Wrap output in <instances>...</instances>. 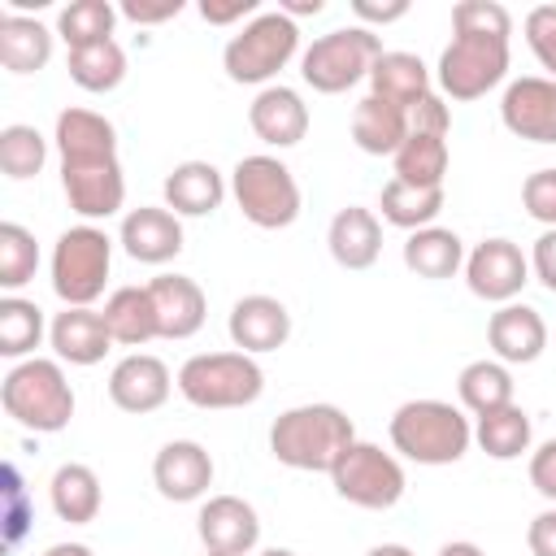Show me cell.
I'll return each instance as SVG.
<instances>
[{
  "instance_id": "cell-5",
  "label": "cell",
  "mask_w": 556,
  "mask_h": 556,
  "mask_svg": "<svg viewBox=\"0 0 556 556\" xmlns=\"http://www.w3.org/2000/svg\"><path fill=\"white\" fill-rule=\"evenodd\" d=\"M300 52V26L278 13V9H261L252 22H243L226 48H222V70L230 83L243 87H274L278 70H287V61Z\"/></svg>"
},
{
  "instance_id": "cell-21",
  "label": "cell",
  "mask_w": 556,
  "mask_h": 556,
  "mask_svg": "<svg viewBox=\"0 0 556 556\" xmlns=\"http://www.w3.org/2000/svg\"><path fill=\"white\" fill-rule=\"evenodd\" d=\"M48 343L56 352L61 365H100L113 348V334L104 326V313L100 308H61L52 321H48Z\"/></svg>"
},
{
  "instance_id": "cell-10",
  "label": "cell",
  "mask_w": 556,
  "mask_h": 556,
  "mask_svg": "<svg viewBox=\"0 0 556 556\" xmlns=\"http://www.w3.org/2000/svg\"><path fill=\"white\" fill-rule=\"evenodd\" d=\"M230 195L256 230H287L300 217V204H304L295 174L269 152H252V156L235 161Z\"/></svg>"
},
{
  "instance_id": "cell-35",
  "label": "cell",
  "mask_w": 556,
  "mask_h": 556,
  "mask_svg": "<svg viewBox=\"0 0 556 556\" xmlns=\"http://www.w3.org/2000/svg\"><path fill=\"white\" fill-rule=\"evenodd\" d=\"M65 70H70V78H74L83 91L109 96V91H117L122 78H126V52H122L117 39L87 43V48H74V52L65 56Z\"/></svg>"
},
{
  "instance_id": "cell-3",
  "label": "cell",
  "mask_w": 556,
  "mask_h": 556,
  "mask_svg": "<svg viewBox=\"0 0 556 556\" xmlns=\"http://www.w3.org/2000/svg\"><path fill=\"white\" fill-rule=\"evenodd\" d=\"M391 447L413 465H456L473 443V421L447 400H404L391 413Z\"/></svg>"
},
{
  "instance_id": "cell-22",
  "label": "cell",
  "mask_w": 556,
  "mask_h": 556,
  "mask_svg": "<svg viewBox=\"0 0 556 556\" xmlns=\"http://www.w3.org/2000/svg\"><path fill=\"white\" fill-rule=\"evenodd\" d=\"M326 248H330L339 269L361 274V269L378 265V256H382V222H378V213L361 208V204L339 208L330 217V226H326Z\"/></svg>"
},
{
  "instance_id": "cell-16",
  "label": "cell",
  "mask_w": 556,
  "mask_h": 556,
  "mask_svg": "<svg viewBox=\"0 0 556 556\" xmlns=\"http://www.w3.org/2000/svg\"><path fill=\"white\" fill-rule=\"evenodd\" d=\"M226 334L235 343V352H248V356H265V352H278L287 339H291V313L278 295H243L235 300L230 317H226Z\"/></svg>"
},
{
  "instance_id": "cell-51",
  "label": "cell",
  "mask_w": 556,
  "mask_h": 556,
  "mask_svg": "<svg viewBox=\"0 0 556 556\" xmlns=\"http://www.w3.org/2000/svg\"><path fill=\"white\" fill-rule=\"evenodd\" d=\"M43 556H96L87 543H52Z\"/></svg>"
},
{
  "instance_id": "cell-27",
  "label": "cell",
  "mask_w": 556,
  "mask_h": 556,
  "mask_svg": "<svg viewBox=\"0 0 556 556\" xmlns=\"http://www.w3.org/2000/svg\"><path fill=\"white\" fill-rule=\"evenodd\" d=\"M52 43H56V30H48L39 17L13 13V9L0 17V61L9 74H39L52 61Z\"/></svg>"
},
{
  "instance_id": "cell-39",
  "label": "cell",
  "mask_w": 556,
  "mask_h": 556,
  "mask_svg": "<svg viewBox=\"0 0 556 556\" xmlns=\"http://www.w3.org/2000/svg\"><path fill=\"white\" fill-rule=\"evenodd\" d=\"M39 269V243L26 226L17 222H0V287L9 295H17Z\"/></svg>"
},
{
  "instance_id": "cell-44",
  "label": "cell",
  "mask_w": 556,
  "mask_h": 556,
  "mask_svg": "<svg viewBox=\"0 0 556 556\" xmlns=\"http://www.w3.org/2000/svg\"><path fill=\"white\" fill-rule=\"evenodd\" d=\"M408 126H413V130H426V135H447V130H452V109H447V100H443L439 91H430V96L408 113Z\"/></svg>"
},
{
  "instance_id": "cell-24",
  "label": "cell",
  "mask_w": 556,
  "mask_h": 556,
  "mask_svg": "<svg viewBox=\"0 0 556 556\" xmlns=\"http://www.w3.org/2000/svg\"><path fill=\"white\" fill-rule=\"evenodd\" d=\"M148 291H152V304H156L161 339H191V334H200V326L208 317V300H204L195 278H187V274H156L148 282Z\"/></svg>"
},
{
  "instance_id": "cell-17",
  "label": "cell",
  "mask_w": 556,
  "mask_h": 556,
  "mask_svg": "<svg viewBox=\"0 0 556 556\" xmlns=\"http://www.w3.org/2000/svg\"><path fill=\"white\" fill-rule=\"evenodd\" d=\"M117 243L139 265H169L182 252V217L165 204H139L122 217Z\"/></svg>"
},
{
  "instance_id": "cell-30",
  "label": "cell",
  "mask_w": 556,
  "mask_h": 556,
  "mask_svg": "<svg viewBox=\"0 0 556 556\" xmlns=\"http://www.w3.org/2000/svg\"><path fill=\"white\" fill-rule=\"evenodd\" d=\"M369 96L378 100H391L400 109H417L426 96H430V70L421 56L413 52H382L378 65L369 70Z\"/></svg>"
},
{
  "instance_id": "cell-50",
  "label": "cell",
  "mask_w": 556,
  "mask_h": 556,
  "mask_svg": "<svg viewBox=\"0 0 556 556\" xmlns=\"http://www.w3.org/2000/svg\"><path fill=\"white\" fill-rule=\"evenodd\" d=\"M439 556H486V552L478 543H469V539H452V543L439 547Z\"/></svg>"
},
{
  "instance_id": "cell-14",
  "label": "cell",
  "mask_w": 556,
  "mask_h": 556,
  "mask_svg": "<svg viewBox=\"0 0 556 556\" xmlns=\"http://www.w3.org/2000/svg\"><path fill=\"white\" fill-rule=\"evenodd\" d=\"M152 486L169 504H195L213 486V456L195 439H169L152 456Z\"/></svg>"
},
{
  "instance_id": "cell-54",
  "label": "cell",
  "mask_w": 556,
  "mask_h": 556,
  "mask_svg": "<svg viewBox=\"0 0 556 556\" xmlns=\"http://www.w3.org/2000/svg\"><path fill=\"white\" fill-rule=\"evenodd\" d=\"M204 556H217V552H204Z\"/></svg>"
},
{
  "instance_id": "cell-38",
  "label": "cell",
  "mask_w": 556,
  "mask_h": 556,
  "mask_svg": "<svg viewBox=\"0 0 556 556\" xmlns=\"http://www.w3.org/2000/svg\"><path fill=\"white\" fill-rule=\"evenodd\" d=\"M43 161H48V139L35 126L13 122V126L0 130V169H4V178L26 182L43 169Z\"/></svg>"
},
{
  "instance_id": "cell-19",
  "label": "cell",
  "mask_w": 556,
  "mask_h": 556,
  "mask_svg": "<svg viewBox=\"0 0 556 556\" xmlns=\"http://www.w3.org/2000/svg\"><path fill=\"white\" fill-rule=\"evenodd\" d=\"M486 343L500 365H534L547 348V321L530 304H500L486 321Z\"/></svg>"
},
{
  "instance_id": "cell-45",
  "label": "cell",
  "mask_w": 556,
  "mask_h": 556,
  "mask_svg": "<svg viewBox=\"0 0 556 556\" xmlns=\"http://www.w3.org/2000/svg\"><path fill=\"white\" fill-rule=\"evenodd\" d=\"M261 13V4L256 0H200V17L208 22V26H235V22H252Z\"/></svg>"
},
{
  "instance_id": "cell-7",
  "label": "cell",
  "mask_w": 556,
  "mask_h": 556,
  "mask_svg": "<svg viewBox=\"0 0 556 556\" xmlns=\"http://www.w3.org/2000/svg\"><path fill=\"white\" fill-rule=\"evenodd\" d=\"M109 269H113V239L100 226L83 222V226H70L56 235L48 274H52V291L65 308H91L104 295Z\"/></svg>"
},
{
  "instance_id": "cell-28",
  "label": "cell",
  "mask_w": 556,
  "mask_h": 556,
  "mask_svg": "<svg viewBox=\"0 0 556 556\" xmlns=\"http://www.w3.org/2000/svg\"><path fill=\"white\" fill-rule=\"evenodd\" d=\"M48 504L61 521L70 526H87L100 517V504H104V491H100V478L91 465L83 460H65L56 465L52 482H48Z\"/></svg>"
},
{
  "instance_id": "cell-20",
  "label": "cell",
  "mask_w": 556,
  "mask_h": 556,
  "mask_svg": "<svg viewBox=\"0 0 556 556\" xmlns=\"http://www.w3.org/2000/svg\"><path fill=\"white\" fill-rule=\"evenodd\" d=\"M248 126L261 143L269 148H295L308 135V104L300 100L295 87H261L256 100L248 104Z\"/></svg>"
},
{
  "instance_id": "cell-11",
  "label": "cell",
  "mask_w": 556,
  "mask_h": 556,
  "mask_svg": "<svg viewBox=\"0 0 556 556\" xmlns=\"http://www.w3.org/2000/svg\"><path fill=\"white\" fill-rule=\"evenodd\" d=\"M330 486L339 500L356 504V508H369V513H382V508H395L408 478H404V465L395 452H382L378 443L369 439H356L330 469Z\"/></svg>"
},
{
  "instance_id": "cell-36",
  "label": "cell",
  "mask_w": 556,
  "mask_h": 556,
  "mask_svg": "<svg viewBox=\"0 0 556 556\" xmlns=\"http://www.w3.org/2000/svg\"><path fill=\"white\" fill-rule=\"evenodd\" d=\"M43 334H48V326H43V308L35 300H26V295L0 300V356L26 361V356H35Z\"/></svg>"
},
{
  "instance_id": "cell-29",
  "label": "cell",
  "mask_w": 556,
  "mask_h": 556,
  "mask_svg": "<svg viewBox=\"0 0 556 556\" xmlns=\"http://www.w3.org/2000/svg\"><path fill=\"white\" fill-rule=\"evenodd\" d=\"M100 313H104V326H109L113 343H122V348H143V343L161 339L156 304H152L148 282H143V287H117V291L104 300Z\"/></svg>"
},
{
  "instance_id": "cell-31",
  "label": "cell",
  "mask_w": 556,
  "mask_h": 556,
  "mask_svg": "<svg viewBox=\"0 0 556 556\" xmlns=\"http://www.w3.org/2000/svg\"><path fill=\"white\" fill-rule=\"evenodd\" d=\"M447 135H426V130H408V139L400 143V152L391 156L400 182L408 187H443L447 178Z\"/></svg>"
},
{
  "instance_id": "cell-42",
  "label": "cell",
  "mask_w": 556,
  "mask_h": 556,
  "mask_svg": "<svg viewBox=\"0 0 556 556\" xmlns=\"http://www.w3.org/2000/svg\"><path fill=\"white\" fill-rule=\"evenodd\" d=\"M530 486L547 504H556V439H547V443H539L530 452Z\"/></svg>"
},
{
  "instance_id": "cell-2",
  "label": "cell",
  "mask_w": 556,
  "mask_h": 556,
  "mask_svg": "<svg viewBox=\"0 0 556 556\" xmlns=\"http://www.w3.org/2000/svg\"><path fill=\"white\" fill-rule=\"evenodd\" d=\"M352 443H356V426L339 404H295L278 413L269 426L274 460L300 473H330Z\"/></svg>"
},
{
  "instance_id": "cell-32",
  "label": "cell",
  "mask_w": 556,
  "mask_h": 556,
  "mask_svg": "<svg viewBox=\"0 0 556 556\" xmlns=\"http://www.w3.org/2000/svg\"><path fill=\"white\" fill-rule=\"evenodd\" d=\"M456 395H460V408L473 413V417H486L495 408L517 404L513 400V374L500 361H469L456 374Z\"/></svg>"
},
{
  "instance_id": "cell-13",
  "label": "cell",
  "mask_w": 556,
  "mask_h": 556,
  "mask_svg": "<svg viewBox=\"0 0 556 556\" xmlns=\"http://www.w3.org/2000/svg\"><path fill=\"white\" fill-rule=\"evenodd\" d=\"M500 122L526 143H556V78L526 74L513 78L500 96Z\"/></svg>"
},
{
  "instance_id": "cell-1",
  "label": "cell",
  "mask_w": 556,
  "mask_h": 556,
  "mask_svg": "<svg viewBox=\"0 0 556 556\" xmlns=\"http://www.w3.org/2000/svg\"><path fill=\"white\" fill-rule=\"evenodd\" d=\"M56 165L61 191L83 222H104L126 204V174L117 161V126L96 109H61L56 113Z\"/></svg>"
},
{
  "instance_id": "cell-48",
  "label": "cell",
  "mask_w": 556,
  "mask_h": 556,
  "mask_svg": "<svg viewBox=\"0 0 556 556\" xmlns=\"http://www.w3.org/2000/svg\"><path fill=\"white\" fill-rule=\"evenodd\" d=\"M352 13L361 17L365 30H374V26H391V22H400V17L408 13V0H382V4H374V0H352Z\"/></svg>"
},
{
  "instance_id": "cell-43",
  "label": "cell",
  "mask_w": 556,
  "mask_h": 556,
  "mask_svg": "<svg viewBox=\"0 0 556 556\" xmlns=\"http://www.w3.org/2000/svg\"><path fill=\"white\" fill-rule=\"evenodd\" d=\"M117 13L135 26H156V22H169L182 13V0H122Z\"/></svg>"
},
{
  "instance_id": "cell-12",
  "label": "cell",
  "mask_w": 556,
  "mask_h": 556,
  "mask_svg": "<svg viewBox=\"0 0 556 556\" xmlns=\"http://www.w3.org/2000/svg\"><path fill=\"white\" fill-rule=\"evenodd\" d=\"M465 282L486 304H513L521 295V287L530 282V256L504 235L482 239L465 256Z\"/></svg>"
},
{
  "instance_id": "cell-37",
  "label": "cell",
  "mask_w": 556,
  "mask_h": 556,
  "mask_svg": "<svg viewBox=\"0 0 556 556\" xmlns=\"http://www.w3.org/2000/svg\"><path fill=\"white\" fill-rule=\"evenodd\" d=\"M117 4L109 0H70L61 13H56V35L65 39V48H87V43H104L113 39V26H117Z\"/></svg>"
},
{
  "instance_id": "cell-40",
  "label": "cell",
  "mask_w": 556,
  "mask_h": 556,
  "mask_svg": "<svg viewBox=\"0 0 556 556\" xmlns=\"http://www.w3.org/2000/svg\"><path fill=\"white\" fill-rule=\"evenodd\" d=\"M526 43L534 52V61L547 70V78H556V4H534L521 22Z\"/></svg>"
},
{
  "instance_id": "cell-15",
  "label": "cell",
  "mask_w": 556,
  "mask_h": 556,
  "mask_svg": "<svg viewBox=\"0 0 556 556\" xmlns=\"http://www.w3.org/2000/svg\"><path fill=\"white\" fill-rule=\"evenodd\" d=\"M195 534L204 543V552H217V556H248L256 552L261 543V517L248 500L239 495H208L200 504V517H195Z\"/></svg>"
},
{
  "instance_id": "cell-8",
  "label": "cell",
  "mask_w": 556,
  "mask_h": 556,
  "mask_svg": "<svg viewBox=\"0 0 556 556\" xmlns=\"http://www.w3.org/2000/svg\"><path fill=\"white\" fill-rule=\"evenodd\" d=\"M508 78V35L495 30H460L452 26V43L439 52L434 83L443 100H478Z\"/></svg>"
},
{
  "instance_id": "cell-41",
  "label": "cell",
  "mask_w": 556,
  "mask_h": 556,
  "mask_svg": "<svg viewBox=\"0 0 556 556\" xmlns=\"http://www.w3.org/2000/svg\"><path fill=\"white\" fill-rule=\"evenodd\" d=\"M521 208H526L543 230H556V165L534 169V174L521 182Z\"/></svg>"
},
{
  "instance_id": "cell-53",
  "label": "cell",
  "mask_w": 556,
  "mask_h": 556,
  "mask_svg": "<svg viewBox=\"0 0 556 556\" xmlns=\"http://www.w3.org/2000/svg\"><path fill=\"white\" fill-rule=\"evenodd\" d=\"M256 556H295L291 547H265V552H256Z\"/></svg>"
},
{
  "instance_id": "cell-47",
  "label": "cell",
  "mask_w": 556,
  "mask_h": 556,
  "mask_svg": "<svg viewBox=\"0 0 556 556\" xmlns=\"http://www.w3.org/2000/svg\"><path fill=\"white\" fill-rule=\"evenodd\" d=\"M530 274L556 295V230H543L530 248Z\"/></svg>"
},
{
  "instance_id": "cell-23",
  "label": "cell",
  "mask_w": 556,
  "mask_h": 556,
  "mask_svg": "<svg viewBox=\"0 0 556 556\" xmlns=\"http://www.w3.org/2000/svg\"><path fill=\"white\" fill-rule=\"evenodd\" d=\"M226 178L213 161H182L165 174L161 182V195H165V208L178 213V217H213L226 200Z\"/></svg>"
},
{
  "instance_id": "cell-4",
  "label": "cell",
  "mask_w": 556,
  "mask_h": 556,
  "mask_svg": "<svg viewBox=\"0 0 556 556\" xmlns=\"http://www.w3.org/2000/svg\"><path fill=\"white\" fill-rule=\"evenodd\" d=\"M0 404L4 413L35 434H56L74 417V387L61 369V361L48 356H26L17 361L4 382H0Z\"/></svg>"
},
{
  "instance_id": "cell-18",
  "label": "cell",
  "mask_w": 556,
  "mask_h": 556,
  "mask_svg": "<svg viewBox=\"0 0 556 556\" xmlns=\"http://www.w3.org/2000/svg\"><path fill=\"white\" fill-rule=\"evenodd\" d=\"M174 387H178V382L169 378V365H165L161 356H152V352H130V356H122V361L113 365V374H109V400H113L122 413H135V417L156 413V408L169 400Z\"/></svg>"
},
{
  "instance_id": "cell-33",
  "label": "cell",
  "mask_w": 556,
  "mask_h": 556,
  "mask_svg": "<svg viewBox=\"0 0 556 556\" xmlns=\"http://www.w3.org/2000/svg\"><path fill=\"white\" fill-rule=\"evenodd\" d=\"M378 208H382V222L413 235V230L434 226V217L443 213V187H408L400 178H387L382 195H378Z\"/></svg>"
},
{
  "instance_id": "cell-52",
  "label": "cell",
  "mask_w": 556,
  "mask_h": 556,
  "mask_svg": "<svg viewBox=\"0 0 556 556\" xmlns=\"http://www.w3.org/2000/svg\"><path fill=\"white\" fill-rule=\"evenodd\" d=\"M365 556H413V547H404V543H378Z\"/></svg>"
},
{
  "instance_id": "cell-34",
  "label": "cell",
  "mask_w": 556,
  "mask_h": 556,
  "mask_svg": "<svg viewBox=\"0 0 556 556\" xmlns=\"http://www.w3.org/2000/svg\"><path fill=\"white\" fill-rule=\"evenodd\" d=\"M530 413L521 404H508V408H495L486 417H473V443L491 456V460H517L530 452Z\"/></svg>"
},
{
  "instance_id": "cell-25",
  "label": "cell",
  "mask_w": 556,
  "mask_h": 556,
  "mask_svg": "<svg viewBox=\"0 0 556 556\" xmlns=\"http://www.w3.org/2000/svg\"><path fill=\"white\" fill-rule=\"evenodd\" d=\"M404 269L417 274V278H430V282H443V278H456L465 269V239L447 226H426V230H413L404 239Z\"/></svg>"
},
{
  "instance_id": "cell-49",
  "label": "cell",
  "mask_w": 556,
  "mask_h": 556,
  "mask_svg": "<svg viewBox=\"0 0 556 556\" xmlns=\"http://www.w3.org/2000/svg\"><path fill=\"white\" fill-rule=\"evenodd\" d=\"M326 9V0H278V13H287L291 22L295 17H317Z\"/></svg>"
},
{
  "instance_id": "cell-26",
  "label": "cell",
  "mask_w": 556,
  "mask_h": 556,
  "mask_svg": "<svg viewBox=\"0 0 556 556\" xmlns=\"http://www.w3.org/2000/svg\"><path fill=\"white\" fill-rule=\"evenodd\" d=\"M408 109L391 104V100H378V96H365L356 109H352V143L365 152V156H395L400 143L408 139Z\"/></svg>"
},
{
  "instance_id": "cell-46",
  "label": "cell",
  "mask_w": 556,
  "mask_h": 556,
  "mask_svg": "<svg viewBox=\"0 0 556 556\" xmlns=\"http://www.w3.org/2000/svg\"><path fill=\"white\" fill-rule=\"evenodd\" d=\"M526 547H530V556H556V504L530 517V526H526Z\"/></svg>"
},
{
  "instance_id": "cell-6",
  "label": "cell",
  "mask_w": 556,
  "mask_h": 556,
  "mask_svg": "<svg viewBox=\"0 0 556 556\" xmlns=\"http://www.w3.org/2000/svg\"><path fill=\"white\" fill-rule=\"evenodd\" d=\"M265 391V369L248 352H200L178 369V395L191 408H248Z\"/></svg>"
},
{
  "instance_id": "cell-9",
  "label": "cell",
  "mask_w": 556,
  "mask_h": 556,
  "mask_svg": "<svg viewBox=\"0 0 556 556\" xmlns=\"http://www.w3.org/2000/svg\"><path fill=\"white\" fill-rule=\"evenodd\" d=\"M382 52H387V48H382L378 30L339 26V30L317 35V39L300 52V78H304L313 91H321V96H343L348 87L369 83V70L378 65Z\"/></svg>"
}]
</instances>
